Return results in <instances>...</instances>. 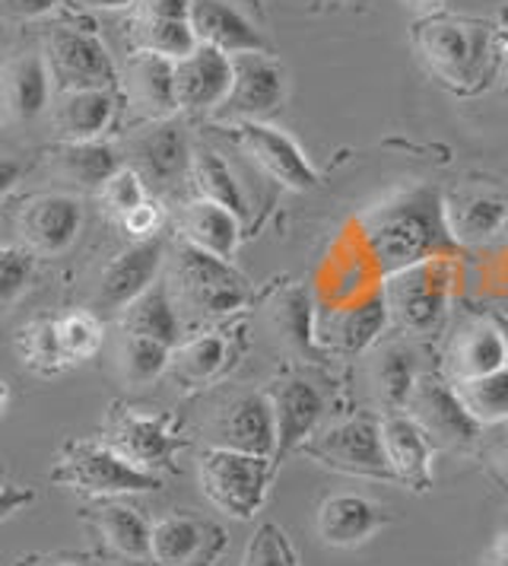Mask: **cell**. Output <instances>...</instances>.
Returning a JSON list of instances; mask_svg holds the SVG:
<instances>
[{"mask_svg": "<svg viewBox=\"0 0 508 566\" xmlns=\"http://www.w3.org/2000/svg\"><path fill=\"white\" fill-rule=\"evenodd\" d=\"M226 363V340L216 335H201L172 350V369L184 382H207Z\"/></svg>", "mask_w": 508, "mask_h": 566, "instance_id": "38", "label": "cell"}, {"mask_svg": "<svg viewBox=\"0 0 508 566\" xmlns=\"http://www.w3.org/2000/svg\"><path fill=\"white\" fill-rule=\"evenodd\" d=\"M245 566H296L293 547H289V541L283 538V532H279L277 525H264L254 535Z\"/></svg>", "mask_w": 508, "mask_h": 566, "instance_id": "42", "label": "cell"}, {"mask_svg": "<svg viewBox=\"0 0 508 566\" xmlns=\"http://www.w3.org/2000/svg\"><path fill=\"white\" fill-rule=\"evenodd\" d=\"M448 223L442 220V201L432 188L410 191L381 207L369 223V245L381 271L401 274L423 264L432 252L448 242Z\"/></svg>", "mask_w": 508, "mask_h": 566, "instance_id": "2", "label": "cell"}, {"mask_svg": "<svg viewBox=\"0 0 508 566\" xmlns=\"http://www.w3.org/2000/svg\"><path fill=\"white\" fill-rule=\"evenodd\" d=\"M381 439H384V452H388V464H391L394 478L404 481L406 488H430L432 442L423 433V427L413 417L394 413L381 423Z\"/></svg>", "mask_w": 508, "mask_h": 566, "instance_id": "22", "label": "cell"}, {"mask_svg": "<svg viewBox=\"0 0 508 566\" xmlns=\"http://www.w3.org/2000/svg\"><path fill=\"white\" fill-rule=\"evenodd\" d=\"M191 27L201 45L220 49L223 54L267 52V39L254 20L232 0H191Z\"/></svg>", "mask_w": 508, "mask_h": 566, "instance_id": "19", "label": "cell"}, {"mask_svg": "<svg viewBox=\"0 0 508 566\" xmlns=\"http://www.w3.org/2000/svg\"><path fill=\"white\" fill-rule=\"evenodd\" d=\"M384 303H388V312H394L401 318L404 328L426 335L445 315V303H448L445 277L426 261L416 268H406L388 283Z\"/></svg>", "mask_w": 508, "mask_h": 566, "instance_id": "14", "label": "cell"}, {"mask_svg": "<svg viewBox=\"0 0 508 566\" xmlns=\"http://www.w3.org/2000/svg\"><path fill=\"white\" fill-rule=\"evenodd\" d=\"M134 17H147V20H191V0H137Z\"/></svg>", "mask_w": 508, "mask_h": 566, "instance_id": "46", "label": "cell"}, {"mask_svg": "<svg viewBox=\"0 0 508 566\" xmlns=\"http://www.w3.org/2000/svg\"><path fill=\"white\" fill-rule=\"evenodd\" d=\"M216 446L248 452V455H277V417L264 395H242L229 405L216 423Z\"/></svg>", "mask_w": 508, "mask_h": 566, "instance_id": "20", "label": "cell"}, {"mask_svg": "<svg viewBox=\"0 0 508 566\" xmlns=\"http://www.w3.org/2000/svg\"><path fill=\"white\" fill-rule=\"evenodd\" d=\"M506 217L508 207L499 198L477 195V198H467V201L452 207L448 230H452L455 239H464V242H483V239H493L496 232L506 227Z\"/></svg>", "mask_w": 508, "mask_h": 566, "instance_id": "36", "label": "cell"}, {"mask_svg": "<svg viewBox=\"0 0 508 566\" xmlns=\"http://www.w3.org/2000/svg\"><path fill=\"white\" fill-rule=\"evenodd\" d=\"M25 169H29V163H25L23 156L0 150V201L23 181Z\"/></svg>", "mask_w": 508, "mask_h": 566, "instance_id": "48", "label": "cell"}, {"mask_svg": "<svg viewBox=\"0 0 508 566\" xmlns=\"http://www.w3.org/2000/svg\"><path fill=\"white\" fill-rule=\"evenodd\" d=\"M121 227H125L137 242H144V239H156V232L162 227V207L156 205V201H144L140 207H134L130 213L121 217Z\"/></svg>", "mask_w": 508, "mask_h": 566, "instance_id": "45", "label": "cell"}, {"mask_svg": "<svg viewBox=\"0 0 508 566\" xmlns=\"http://www.w3.org/2000/svg\"><path fill=\"white\" fill-rule=\"evenodd\" d=\"M457 395L464 401V408L474 413L480 423H506L508 420V366L474 376V379H461Z\"/></svg>", "mask_w": 508, "mask_h": 566, "instance_id": "35", "label": "cell"}, {"mask_svg": "<svg viewBox=\"0 0 508 566\" xmlns=\"http://www.w3.org/2000/svg\"><path fill=\"white\" fill-rule=\"evenodd\" d=\"M416 3H423V7H438L442 0H416Z\"/></svg>", "mask_w": 508, "mask_h": 566, "instance_id": "56", "label": "cell"}, {"mask_svg": "<svg viewBox=\"0 0 508 566\" xmlns=\"http://www.w3.org/2000/svg\"><path fill=\"white\" fill-rule=\"evenodd\" d=\"M223 547V532L194 515H166L152 522L150 557L156 566H207Z\"/></svg>", "mask_w": 508, "mask_h": 566, "instance_id": "17", "label": "cell"}, {"mask_svg": "<svg viewBox=\"0 0 508 566\" xmlns=\"http://www.w3.org/2000/svg\"><path fill=\"white\" fill-rule=\"evenodd\" d=\"M406 411L423 427L426 437L442 446L464 449L480 437V420L464 408L457 388L442 386L435 379H416Z\"/></svg>", "mask_w": 508, "mask_h": 566, "instance_id": "11", "label": "cell"}, {"mask_svg": "<svg viewBox=\"0 0 508 566\" xmlns=\"http://www.w3.org/2000/svg\"><path fill=\"white\" fill-rule=\"evenodd\" d=\"M61 7V0H0V13L10 20H42Z\"/></svg>", "mask_w": 508, "mask_h": 566, "instance_id": "47", "label": "cell"}, {"mask_svg": "<svg viewBox=\"0 0 508 566\" xmlns=\"http://www.w3.org/2000/svg\"><path fill=\"white\" fill-rule=\"evenodd\" d=\"M416 49L435 77L455 93H477L502 61V29L477 17L432 13L413 27Z\"/></svg>", "mask_w": 508, "mask_h": 566, "instance_id": "1", "label": "cell"}, {"mask_svg": "<svg viewBox=\"0 0 508 566\" xmlns=\"http://www.w3.org/2000/svg\"><path fill=\"white\" fill-rule=\"evenodd\" d=\"M286 99V77L267 52L232 54V90L216 112L223 118L261 122Z\"/></svg>", "mask_w": 508, "mask_h": 566, "instance_id": "10", "label": "cell"}, {"mask_svg": "<svg viewBox=\"0 0 508 566\" xmlns=\"http://www.w3.org/2000/svg\"><path fill=\"white\" fill-rule=\"evenodd\" d=\"M178 230L181 239L198 245L203 252L232 261L239 249V235H242V217L229 207L216 201H191L178 217Z\"/></svg>", "mask_w": 508, "mask_h": 566, "instance_id": "26", "label": "cell"}, {"mask_svg": "<svg viewBox=\"0 0 508 566\" xmlns=\"http://www.w3.org/2000/svg\"><path fill=\"white\" fill-rule=\"evenodd\" d=\"M486 566H508V532L493 541V547L486 554Z\"/></svg>", "mask_w": 508, "mask_h": 566, "instance_id": "51", "label": "cell"}, {"mask_svg": "<svg viewBox=\"0 0 508 566\" xmlns=\"http://www.w3.org/2000/svg\"><path fill=\"white\" fill-rule=\"evenodd\" d=\"M232 130H235L242 150L252 156L267 176H274L283 188L308 191V188L318 185V176H315L311 163L305 159L299 144L289 134L271 128L264 122H239Z\"/></svg>", "mask_w": 508, "mask_h": 566, "instance_id": "13", "label": "cell"}, {"mask_svg": "<svg viewBox=\"0 0 508 566\" xmlns=\"http://www.w3.org/2000/svg\"><path fill=\"white\" fill-rule=\"evenodd\" d=\"M51 166L76 188L102 191V185L121 169L118 150L102 140H61L49 150Z\"/></svg>", "mask_w": 508, "mask_h": 566, "instance_id": "27", "label": "cell"}, {"mask_svg": "<svg viewBox=\"0 0 508 566\" xmlns=\"http://www.w3.org/2000/svg\"><path fill=\"white\" fill-rule=\"evenodd\" d=\"M191 179L198 188V198L203 201H216V205L235 210L239 217L245 213V195L235 181V172L229 169V163L210 147H198L191 156Z\"/></svg>", "mask_w": 508, "mask_h": 566, "instance_id": "32", "label": "cell"}, {"mask_svg": "<svg viewBox=\"0 0 508 566\" xmlns=\"http://www.w3.org/2000/svg\"><path fill=\"white\" fill-rule=\"evenodd\" d=\"M271 405L277 417V455L274 459L279 462L311 439V430L318 427L321 411H325V401L315 386H308L303 379H289L274 391Z\"/></svg>", "mask_w": 508, "mask_h": 566, "instance_id": "23", "label": "cell"}, {"mask_svg": "<svg viewBox=\"0 0 508 566\" xmlns=\"http://www.w3.org/2000/svg\"><path fill=\"white\" fill-rule=\"evenodd\" d=\"M121 315V335H140L162 340L169 347H178V335H181V318H178V306L169 293L166 283H152L147 293H140Z\"/></svg>", "mask_w": 508, "mask_h": 566, "instance_id": "29", "label": "cell"}, {"mask_svg": "<svg viewBox=\"0 0 508 566\" xmlns=\"http://www.w3.org/2000/svg\"><path fill=\"white\" fill-rule=\"evenodd\" d=\"M118 86L125 93L127 105L147 122H162V118H172L178 112L176 61H169L162 54H130Z\"/></svg>", "mask_w": 508, "mask_h": 566, "instance_id": "15", "label": "cell"}, {"mask_svg": "<svg viewBox=\"0 0 508 566\" xmlns=\"http://www.w3.org/2000/svg\"><path fill=\"white\" fill-rule=\"evenodd\" d=\"M127 166L147 181V188H172L191 172V144L176 118L147 122L127 137Z\"/></svg>", "mask_w": 508, "mask_h": 566, "instance_id": "9", "label": "cell"}, {"mask_svg": "<svg viewBox=\"0 0 508 566\" xmlns=\"http://www.w3.org/2000/svg\"><path fill=\"white\" fill-rule=\"evenodd\" d=\"M172 350L169 344L162 340H152V337L140 335H121V347H118V363H121V376L125 382L134 388H144L156 382L169 363H172Z\"/></svg>", "mask_w": 508, "mask_h": 566, "instance_id": "34", "label": "cell"}, {"mask_svg": "<svg viewBox=\"0 0 508 566\" xmlns=\"http://www.w3.org/2000/svg\"><path fill=\"white\" fill-rule=\"evenodd\" d=\"M372 382H375V391H379L381 405L401 411L410 405V395L416 388V373H413V360L410 354L401 350V347H388L375 357V366H372Z\"/></svg>", "mask_w": 508, "mask_h": 566, "instance_id": "37", "label": "cell"}, {"mask_svg": "<svg viewBox=\"0 0 508 566\" xmlns=\"http://www.w3.org/2000/svg\"><path fill=\"white\" fill-rule=\"evenodd\" d=\"M384 322H388V303L381 296H372V300H366V303H359V306L340 315L337 337L347 350H362L379 337Z\"/></svg>", "mask_w": 508, "mask_h": 566, "instance_id": "40", "label": "cell"}, {"mask_svg": "<svg viewBox=\"0 0 508 566\" xmlns=\"http://www.w3.org/2000/svg\"><path fill=\"white\" fill-rule=\"evenodd\" d=\"M118 112L115 90H67L57 93L54 125L61 140H102Z\"/></svg>", "mask_w": 508, "mask_h": 566, "instance_id": "24", "label": "cell"}, {"mask_svg": "<svg viewBox=\"0 0 508 566\" xmlns=\"http://www.w3.org/2000/svg\"><path fill=\"white\" fill-rule=\"evenodd\" d=\"M86 518L96 525L102 544L121 557V560H134L144 564L150 557V538L152 525L140 515V510L118 503V500H102L96 510H86Z\"/></svg>", "mask_w": 508, "mask_h": 566, "instance_id": "25", "label": "cell"}, {"mask_svg": "<svg viewBox=\"0 0 508 566\" xmlns=\"http://www.w3.org/2000/svg\"><path fill=\"white\" fill-rule=\"evenodd\" d=\"M277 328L283 337L296 340V344H308V300L303 290L289 293L283 300V306H277Z\"/></svg>", "mask_w": 508, "mask_h": 566, "instance_id": "44", "label": "cell"}, {"mask_svg": "<svg viewBox=\"0 0 508 566\" xmlns=\"http://www.w3.org/2000/svg\"><path fill=\"white\" fill-rule=\"evenodd\" d=\"M83 7H96V10H125V7H137V0H80Z\"/></svg>", "mask_w": 508, "mask_h": 566, "instance_id": "52", "label": "cell"}, {"mask_svg": "<svg viewBox=\"0 0 508 566\" xmlns=\"http://www.w3.org/2000/svg\"><path fill=\"white\" fill-rule=\"evenodd\" d=\"M169 293L176 306L194 315H226L248 300V281L226 258L210 255L191 242H178L169 258Z\"/></svg>", "mask_w": 508, "mask_h": 566, "instance_id": "3", "label": "cell"}, {"mask_svg": "<svg viewBox=\"0 0 508 566\" xmlns=\"http://www.w3.org/2000/svg\"><path fill=\"white\" fill-rule=\"evenodd\" d=\"M54 80L42 52L13 54L0 67V118L7 125H29L49 112Z\"/></svg>", "mask_w": 508, "mask_h": 566, "instance_id": "12", "label": "cell"}, {"mask_svg": "<svg viewBox=\"0 0 508 566\" xmlns=\"http://www.w3.org/2000/svg\"><path fill=\"white\" fill-rule=\"evenodd\" d=\"M130 42L134 52L162 54L169 61H181L201 45L191 20H147V17L130 20Z\"/></svg>", "mask_w": 508, "mask_h": 566, "instance_id": "30", "label": "cell"}, {"mask_svg": "<svg viewBox=\"0 0 508 566\" xmlns=\"http://www.w3.org/2000/svg\"><path fill=\"white\" fill-rule=\"evenodd\" d=\"M455 366L461 379H474V376L502 369V366H508V337L493 322L474 325L457 344Z\"/></svg>", "mask_w": 508, "mask_h": 566, "instance_id": "31", "label": "cell"}, {"mask_svg": "<svg viewBox=\"0 0 508 566\" xmlns=\"http://www.w3.org/2000/svg\"><path fill=\"white\" fill-rule=\"evenodd\" d=\"M32 503H35V490L17 488V484L0 488V522L10 518V515H17L25 506H32Z\"/></svg>", "mask_w": 508, "mask_h": 566, "instance_id": "49", "label": "cell"}, {"mask_svg": "<svg viewBox=\"0 0 508 566\" xmlns=\"http://www.w3.org/2000/svg\"><path fill=\"white\" fill-rule=\"evenodd\" d=\"M51 481L83 490L89 496H102V500L159 488V478L152 471L137 468L134 462H127L121 452H115L108 442H93V439L67 442L61 462L51 471Z\"/></svg>", "mask_w": 508, "mask_h": 566, "instance_id": "4", "label": "cell"}, {"mask_svg": "<svg viewBox=\"0 0 508 566\" xmlns=\"http://www.w3.org/2000/svg\"><path fill=\"white\" fill-rule=\"evenodd\" d=\"M17 354H20L25 369H32L42 379H51V376L71 369L64 350H61L57 318H35V322L23 325L17 335Z\"/></svg>", "mask_w": 508, "mask_h": 566, "instance_id": "33", "label": "cell"}, {"mask_svg": "<svg viewBox=\"0 0 508 566\" xmlns=\"http://www.w3.org/2000/svg\"><path fill=\"white\" fill-rule=\"evenodd\" d=\"M162 255L166 249L159 239H144V242H134L121 255L112 258L96 286V306L102 312L127 310L140 293H147L156 283Z\"/></svg>", "mask_w": 508, "mask_h": 566, "instance_id": "16", "label": "cell"}, {"mask_svg": "<svg viewBox=\"0 0 508 566\" xmlns=\"http://www.w3.org/2000/svg\"><path fill=\"white\" fill-rule=\"evenodd\" d=\"M80 230H83V205L64 191L32 195L17 210V235L25 252H32L35 258L67 252Z\"/></svg>", "mask_w": 508, "mask_h": 566, "instance_id": "8", "label": "cell"}, {"mask_svg": "<svg viewBox=\"0 0 508 566\" xmlns=\"http://www.w3.org/2000/svg\"><path fill=\"white\" fill-rule=\"evenodd\" d=\"M499 455H502V462L508 464V433L502 437V442H499Z\"/></svg>", "mask_w": 508, "mask_h": 566, "instance_id": "55", "label": "cell"}, {"mask_svg": "<svg viewBox=\"0 0 508 566\" xmlns=\"http://www.w3.org/2000/svg\"><path fill=\"white\" fill-rule=\"evenodd\" d=\"M13 566H83L71 554H29L20 557Z\"/></svg>", "mask_w": 508, "mask_h": 566, "instance_id": "50", "label": "cell"}, {"mask_svg": "<svg viewBox=\"0 0 508 566\" xmlns=\"http://www.w3.org/2000/svg\"><path fill=\"white\" fill-rule=\"evenodd\" d=\"M35 255L25 249H0V303H10L23 293L32 277Z\"/></svg>", "mask_w": 508, "mask_h": 566, "instance_id": "43", "label": "cell"}, {"mask_svg": "<svg viewBox=\"0 0 508 566\" xmlns=\"http://www.w3.org/2000/svg\"><path fill=\"white\" fill-rule=\"evenodd\" d=\"M102 205L108 207L118 220L130 213L134 207H140L144 201H150V195H147V181L140 179L130 166H121L112 179L102 185L99 191Z\"/></svg>", "mask_w": 508, "mask_h": 566, "instance_id": "41", "label": "cell"}, {"mask_svg": "<svg viewBox=\"0 0 508 566\" xmlns=\"http://www.w3.org/2000/svg\"><path fill=\"white\" fill-rule=\"evenodd\" d=\"M305 452L315 455L321 464L347 471V474H362V478H379L391 481L394 471L388 464L384 439H381V423L369 417H353L340 427H330L325 437L315 442H305Z\"/></svg>", "mask_w": 508, "mask_h": 566, "instance_id": "7", "label": "cell"}, {"mask_svg": "<svg viewBox=\"0 0 508 566\" xmlns=\"http://www.w3.org/2000/svg\"><path fill=\"white\" fill-rule=\"evenodd\" d=\"M384 522L381 510L356 493H337L328 496L325 506L318 510V535L330 547H356Z\"/></svg>", "mask_w": 508, "mask_h": 566, "instance_id": "28", "label": "cell"}, {"mask_svg": "<svg viewBox=\"0 0 508 566\" xmlns=\"http://www.w3.org/2000/svg\"><path fill=\"white\" fill-rule=\"evenodd\" d=\"M502 57L508 61V0L506 7H502Z\"/></svg>", "mask_w": 508, "mask_h": 566, "instance_id": "53", "label": "cell"}, {"mask_svg": "<svg viewBox=\"0 0 508 566\" xmlns=\"http://www.w3.org/2000/svg\"><path fill=\"white\" fill-rule=\"evenodd\" d=\"M57 337H61V350L67 357V366H76L83 360H93L99 354L102 337V318L96 312L76 310L57 318Z\"/></svg>", "mask_w": 508, "mask_h": 566, "instance_id": "39", "label": "cell"}, {"mask_svg": "<svg viewBox=\"0 0 508 566\" xmlns=\"http://www.w3.org/2000/svg\"><path fill=\"white\" fill-rule=\"evenodd\" d=\"M108 446L121 452L127 462H134L144 471H152L159 464L172 462V452L181 446V439L172 433L169 417L159 413L125 411L115 417Z\"/></svg>", "mask_w": 508, "mask_h": 566, "instance_id": "21", "label": "cell"}, {"mask_svg": "<svg viewBox=\"0 0 508 566\" xmlns=\"http://www.w3.org/2000/svg\"><path fill=\"white\" fill-rule=\"evenodd\" d=\"M45 61L57 93L67 90H118L121 74L93 29L57 27L45 35Z\"/></svg>", "mask_w": 508, "mask_h": 566, "instance_id": "6", "label": "cell"}, {"mask_svg": "<svg viewBox=\"0 0 508 566\" xmlns=\"http://www.w3.org/2000/svg\"><path fill=\"white\" fill-rule=\"evenodd\" d=\"M232 90V57L220 49L198 45L176 61V96L184 112H210L226 103Z\"/></svg>", "mask_w": 508, "mask_h": 566, "instance_id": "18", "label": "cell"}, {"mask_svg": "<svg viewBox=\"0 0 508 566\" xmlns=\"http://www.w3.org/2000/svg\"><path fill=\"white\" fill-rule=\"evenodd\" d=\"M7 405H10V388H7V382L0 379V413L7 411Z\"/></svg>", "mask_w": 508, "mask_h": 566, "instance_id": "54", "label": "cell"}, {"mask_svg": "<svg viewBox=\"0 0 508 566\" xmlns=\"http://www.w3.org/2000/svg\"><path fill=\"white\" fill-rule=\"evenodd\" d=\"M271 481V459L248 455L213 446L201 455V488L207 500L235 518H252L267 493Z\"/></svg>", "mask_w": 508, "mask_h": 566, "instance_id": "5", "label": "cell"}]
</instances>
